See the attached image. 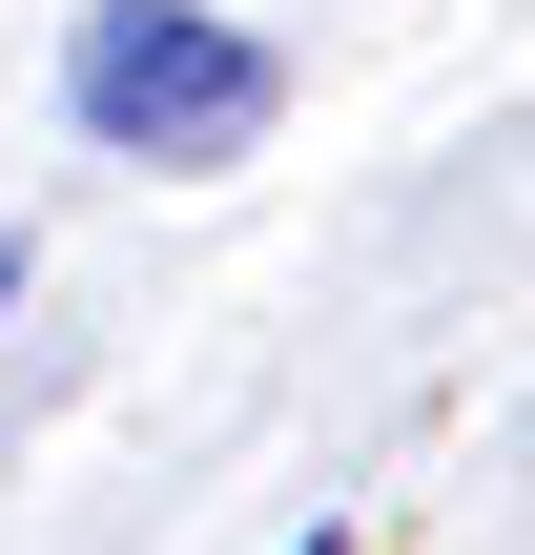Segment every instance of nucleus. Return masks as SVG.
<instances>
[{
    "label": "nucleus",
    "instance_id": "f257e3e1",
    "mask_svg": "<svg viewBox=\"0 0 535 555\" xmlns=\"http://www.w3.org/2000/svg\"><path fill=\"white\" fill-rule=\"evenodd\" d=\"M62 124H82L103 165L206 185V165H247V144L289 124V41L227 21V0H82V21H62Z\"/></svg>",
    "mask_w": 535,
    "mask_h": 555
},
{
    "label": "nucleus",
    "instance_id": "f03ea898",
    "mask_svg": "<svg viewBox=\"0 0 535 555\" xmlns=\"http://www.w3.org/2000/svg\"><path fill=\"white\" fill-rule=\"evenodd\" d=\"M0 309H21V247H0Z\"/></svg>",
    "mask_w": 535,
    "mask_h": 555
}]
</instances>
